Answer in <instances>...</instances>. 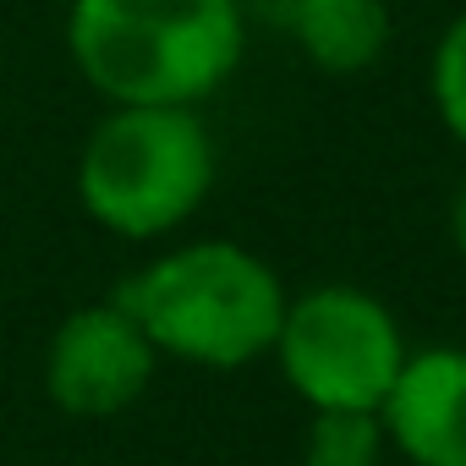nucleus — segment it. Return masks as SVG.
Here are the masks:
<instances>
[{"mask_svg":"<svg viewBox=\"0 0 466 466\" xmlns=\"http://www.w3.org/2000/svg\"><path fill=\"white\" fill-rule=\"evenodd\" d=\"M116 302L137 319L154 351L219 373L275 351L286 319L280 275L237 242L176 248L148 269H137L132 280H121Z\"/></svg>","mask_w":466,"mask_h":466,"instance_id":"nucleus-1","label":"nucleus"},{"mask_svg":"<svg viewBox=\"0 0 466 466\" xmlns=\"http://www.w3.org/2000/svg\"><path fill=\"white\" fill-rule=\"evenodd\" d=\"M72 56L121 105H192L242 61V0H77Z\"/></svg>","mask_w":466,"mask_h":466,"instance_id":"nucleus-2","label":"nucleus"},{"mask_svg":"<svg viewBox=\"0 0 466 466\" xmlns=\"http://www.w3.org/2000/svg\"><path fill=\"white\" fill-rule=\"evenodd\" d=\"M214 187V143L187 105H127L83 148V208L121 237H165Z\"/></svg>","mask_w":466,"mask_h":466,"instance_id":"nucleus-3","label":"nucleus"},{"mask_svg":"<svg viewBox=\"0 0 466 466\" xmlns=\"http://www.w3.org/2000/svg\"><path fill=\"white\" fill-rule=\"evenodd\" d=\"M275 357L313 411H379L406 368V335L373 291L319 286L286 302Z\"/></svg>","mask_w":466,"mask_h":466,"instance_id":"nucleus-4","label":"nucleus"},{"mask_svg":"<svg viewBox=\"0 0 466 466\" xmlns=\"http://www.w3.org/2000/svg\"><path fill=\"white\" fill-rule=\"evenodd\" d=\"M154 340L137 329V319L121 302L77 308L45 351V390L72 417H116L137 406V395L154 379Z\"/></svg>","mask_w":466,"mask_h":466,"instance_id":"nucleus-5","label":"nucleus"},{"mask_svg":"<svg viewBox=\"0 0 466 466\" xmlns=\"http://www.w3.org/2000/svg\"><path fill=\"white\" fill-rule=\"evenodd\" d=\"M379 422L411 466H466V351H406Z\"/></svg>","mask_w":466,"mask_h":466,"instance_id":"nucleus-6","label":"nucleus"},{"mask_svg":"<svg viewBox=\"0 0 466 466\" xmlns=\"http://www.w3.org/2000/svg\"><path fill=\"white\" fill-rule=\"evenodd\" d=\"M291 39L335 77L368 72L390 45V0H313L291 23Z\"/></svg>","mask_w":466,"mask_h":466,"instance_id":"nucleus-7","label":"nucleus"},{"mask_svg":"<svg viewBox=\"0 0 466 466\" xmlns=\"http://www.w3.org/2000/svg\"><path fill=\"white\" fill-rule=\"evenodd\" d=\"M384 450L379 411H313L302 433V466H384Z\"/></svg>","mask_w":466,"mask_h":466,"instance_id":"nucleus-8","label":"nucleus"},{"mask_svg":"<svg viewBox=\"0 0 466 466\" xmlns=\"http://www.w3.org/2000/svg\"><path fill=\"white\" fill-rule=\"evenodd\" d=\"M433 110L450 127L455 143H466V12L444 28L439 50H433Z\"/></svg>","mask_w":466,"mask_h":466,"instance_id":"nucleus-9","label":"nucleus"},{"mask_svg":"<svg viewBox=\"0 0 466 466\" xmlns=\"http://www.w3.org/2000/svg\"><path fill=\"white\" fill-rule=\"evenodd\" d=\"M248 6H253L264 23H275L280 34H291V23H297L308 6H313V0H248Z\"/></svg>","mask_w":466,"mask_h":466,"instance_id":"nucleus-10","label":"nucleus"},{"mask_svg":"<svg viewBox=\"0 0 466 466\" xmlns=\"http://www.w3.org/2000/svg\"><path fill=\"white\" fill-rule=\"evenodd\" d=\"M450 242H455V253L466 258V181H461V192H455V203H450Z\"/></svg>","mask_w":466,"mask_h":466,"instance_id":"nucleus-11","label":"nucleus"}]
</instances>
